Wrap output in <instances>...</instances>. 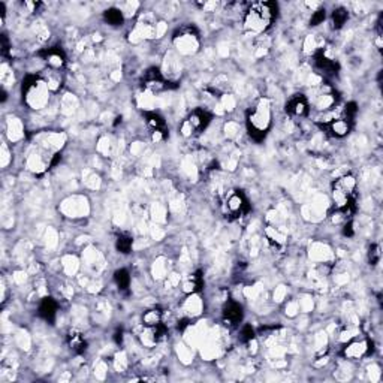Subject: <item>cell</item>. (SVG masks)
<instances>
[{"label":"cell","mask_w":383,"mask_h":383,"mask_svg":"<svg viewBox=\"0 0 383 383\" xmlns=\"http://www.w3.org/2000/svg\"><path fill=\"white\" fill-rule=\"evenodd\" d=\"M277 15V5L273 2L253 3L244 17V27L252 35L264 33Z\"/></svg>","instance_id":"obj_1"},{"label":"cell","mask_w":383,"mask_h":383,"mask_svg":"<svg viewBox=\"0 0 383 383\" xmlns=\"http://www.w3.org/2000/svg\"><path fill=\"white\" fill-rule=\"evenodd\" d=\"M271 126V106L267 99H259L258 103L247 112V129L249 133L261 141L265 138Z\"/></svg>","instance_id":"obj_2"},{"label":"cell","mask_w":383,"mask_h":383,"mask_svg":"<svg viewBox=\"0 0 383 383\" xmlns=\"http://www.w3.org/2000/svg\"><path fill=\"white\" fill-rule=\"evenodd\" d=\"M23 93L26 103L32 109H42L48 103L50 89L47 87L45 81L38 77H29L23 83Z\"/></svg>","instance_id":"obj_3"},{"label":"cell","mask_w":383,"mask_h":383,"mask_svg":"<svg viewBox=\"0 0 383 383\" xmlns=\"http://www.w3.org/2000/svg\"><path fill=\"white\" fill-rule=\"evenodd\" d=\"M311 103L320 112L332 111L335 108V105H337V93H335V90L331 86L320 83V84H317L313 89Z\"/></svg>","instance_id":"obj_4"},{"label":"cell","mask_w":383,"mask_h":383,"mask_svg":"<svg viewBox=\"0 0 383 383\" xmlns=\"http://www.w3.org/2000/svg\"><path fill=\"white\" fill-rule=\"evenodd\" d=\"M210 121H211V115L205 109H196L186 120H183L180 126V133L184 138H190L195 133L204 130L210 124Z\"/></svg>","instance_id":"obj_5"},{"label":"cell","mask_w":383,"mask_h":383,"mask_svg":"<svg viewBox=\"0 0 383 383\" xmlns=\"http://www.w3.org/2000/svg\"><path fill=\"white\" fill-rule=\"evenodd\" d=\"M174 45L181 54L190 56L199 48V38L193 29H183L174 36Z\"/></svg>","instance_id":"obj_6"},{"label":"cell","mask_w":383,"mask_h":383,"mask_svg":"<svg viewBox=\"0 0 383 383\" xmlns=\"http://www.w3.org/2000/svg\"><path fill=\"white\" fill-rule=\"evenodd\" d=\"M223 211L226 216L231 217H240L247 211V201L244 195L238 190H232L229 195H226L223 202Z\"/></svg>","instance_id":"obj_7"},{"label":"cell","mask_w":383,"mask_h":383,"mask_svg":"<svg viewBox=\"0 0 383 383\" xmlns=\"http://www.w3.org/2000/svg\"><path fill=\"white\" fill-rule=\"evenodd\" d=\"M166 87V80L162 75V72L156 68H150L145 74H144V89L145 92L156 95L159 92H162Z\"/></svg>","instance_id":"obj_8"},{"label":"cell","mask_w":383,"mask_h":383,"mask_svg":"<svg viewBox=\"0 0 383 383\" xmlns=\"http://www.w3.org/2000/svg\"><path fill=\"white\" fill-rule=\"evenodd\" d=\"M165 338V328L159 323L154 326H145L139 332V341L144 347H154Z\"/></svg>","instance_id":"obj_9"},{"label":"cell","mask_w":383,"mask_h":383,"mask_svg":"<svg viewBox=\"0 0 383 383\" xmlns=\"http://www.w3.org/2000/svg\"><path fill=\"white\" fill-rule=\"evenodd\" d=\"M331 135L335 136V138H343L346 136L349 132H350V126H352V120H349L347 117H344L343 114L340 117H335L334 120H331L329 123L325 124Z\"/></svg>","instance_id":"obj_10"},{"label":"cell","mask_w":383,"mask_h":383,"mask_svg":"<svg viewBox=\"0 0 383 383\" xmlns=\"http://www.w3.org/2000/svg\"><path fill=\"white\" fill-rule=\"evenodd\" d=\"M368 346H370V344H368V341H365V340L352 341V343L346 344V347H344V350H343V355H344V358H347V359H359V358H362V356L367 355V352H368V349H370Z\"/></svg>","instance_id":"obj_11"},{"label":"cell","mask_w":383,"mask_h":383,"mask_svg":"<svg viewBox=\"0 0 383 383\" xmlns=\"http://www.w3.org/2000/svg\"><path fill=\"white\" fill-rule=\"evenodd\" d=\"M308 111V102L302 95L293 96L286 103V112L295 117H302Z\"/></svg>","instance_id":"obj_12"},{"label":"cell","mask_w":383,"mask_h":383,"mask_svg":"<svg viewBox=\"0 0 383 383\" xmlns=\"http://www.w3.org/2000/svg\"><path fill=\"white\" fill-rule=\"evenodd\" d=\"M243 317V310L240 307V304L237 302H228L226 307L223 308V319L226 322V325H237Z\"/></svg>","instance_id":"obj_13"},{"label":"cell","mask_w":383,"mask_h":383,"mask_svg":"<svg viewBox=\"0 0 383 383\" xmlns=\"http://www.w3.org/2000/svg\"><path fill=\"white\" fill-rule=\"evenodd\" d=\"M183 310L186 313V316L195 317L202 311V301L196 293H189V298L184 301L183 304Z\"/></svg>","instance_id":"obj_14"},{"label":"cell","mask_w":383,"mask_h":383,"mask_svg":"<svg viewBox=\"0 0 383 383\" xmlns=\"http://www.w3.org/2000/svg\"><path fill=\"white\" fill-rule=\"evenodd\" d=\"M265 235H267V240L276 246V247H280L286 243V235L280 231V228H276V226H267L265 229Z\"/></svg>","instance_id":"obj_15"},{"label":"cell","mask_w":383,"mask_h":383,"mask_svg":"<svg viewBox=\"0 0 383 383\" xmlns=\"http://www.w3.org/2000/svg\"><path fill=\"white\" fill-rule=\"evenodd\" d=\"M56 313H57V304L51 298H44L39 307V314L45 320H53L56 317Z\"/></svg>","instance_id":"obj_16"},{"label":"cell","mask_w":383,"mask_h":383,"mask_svg":"<svg viewBox=\"0 0 383 383\" xmlns=\"http://www.w3.org/2000/svg\"><path fill=\"white\" fill-rule=\"evenodd\" d=\"M69 344H71L72 350H75L78 353L84 352V349H86V340H84L83 334L75 329H72L69 332Z\"/></svg>","instance_id":"obj_17"},{"label":"cell","mask_w":383,"mask_h":383,"mask_svg":"<svg viewBox=\"0 0 383 383\" xmlns=\"http://www.w3.org/2000/svg\"><path fill=\"white\" fill-rule=\"evenodd\" d=\"M45 60H47V63H48L53 69H57V68H60V66L63 65L65 57H63V54H62V51H60V50L50 48V50L47 51V57H45Z\"/></svg>","instance_id":"obj_18"},{"label":"cell","mask_w":383,"mask_h":383,"mask_svg":"<svg viewBox=\"0 0 383 383\" xmlns=\"http://www.w3.org/2000/svg\"><path fill=\"white\" fill-rule=\"evenodd\" d=\"M47 72H48V71H47ZM42 80L45 81V84H47V87L50 89V92H57V90L62 87V77H60V74L56 72V71H50V72L47 74V77H44Z\"/></svg>","instance_id":"obj_19"},{"label":"cell","mask_w":383,"mask_h":383,"mask_svg":"<svg viewBox=\"0 0 383 383\" xmlns=\"http://www.w3.org/2000/svg\"><path fill=\"white\" fill-rule=\"evenodd\" d=\"M142 322L145 326H154V325H159L162 322V311L157 310V308H151L148 311L144 313L142 316Z\"/></svg>","instance_id":"obj_20"},{"label":"cell","mask_w":383,"mask_h":383,"mask_svg":"<svg viewBox=\"0 0 383 383\" xmlns=\"http://www.w3.org/2000/svg\"><path fill=\"white\" fill-rule=\"evenodd\" d=\"M202 286V279H201V274H195V276H190L189 279H186L183 282V290L186 293H196L199 289Z\"/></svg>","instance_id":"obj_21"},{"label":"cell","mask_w":383,"mask_h":383,"mask_svg":"<svg viewBox=\"0 0 383 383\" xmlns=\"http://www.w3.org/2000/svg\"><path fill=\"white\" fill-rule=\"evenodd\" d=\"M147 126L153 130V132H156V130H165V121H163V118L159 115V114H156V112H147Z\"/></svg>","instance_id":"obj_22"},{"label":"cell","mask_w":383,"mask_h":383,"mask_svg":"<svg viewBox=\"0 0 383 383\" xmlns=\"http://www.w3.org/2000/svg\"><path fill=\"white\" fill-rule=\"evenodd\" d=\"M105 20L108 21V24L111 26H120L124 20V15L120 9H108L105 11Z\"/></svg>","instance_id":"obj_23"},{"label":"cell","mask_w":383,"mask_h":383,"mask_svg":"<svg viewBox=\"0 0 383 383\" xmlns=\"http://www.w3.org/2000/svg\"><path fill=\"white\" fill-rule=\"evenodd\" d=\"M346 21H347V11L344 8H337L332 12V26L335 29H340V27H343V24Z\"/></svg>","instance_id":"obj_24"},{"label":"cell","mask_w":383,"mask_h":383,"mask_svg":"<svg viewBox=\"0 0 383 383\" xmlns=\"http://www.w3.org/2000/svg\"><path fill=\"white\" fill-rule=\"evenodd\" d=\"M114 279H115V283H117L118 289H121V290H126V289L129 287V283H130V277H129V273H127L126 270H118V271L115 273Z\"/></svg>","instance_id":"obj_25"},{"label":"cell","mask_w":383,"mask_h":383,"mask_svg":"<svg viewBox=\"0 0 383 383\" xmlns=\"http://www.w3.org/2000/svg\"><path fill=\"white\" fill-rule=\"evenodd\" d=\"M130 247H132V238H130V237H127V235L118 237V240H117V249H118L121 253H129Z\"/></svg>","instance_id":"obj_26"},{"label":"cell","mask_w":383,"mask_h":383,"mask_svg":"<svg viewBox=\"0 0 383 383\" xmlns=\"http://www.w3.org/2000/svg\"><path fill=\"white\" fill-rule=\"evenodd\" d=\"M114 365H115V368H117L120 373H123V371L127 368L129 361H127V356H126V353H124V352L117 353V356H115V359H114Z\"/></svg>","instance_id":"obj_27"},{"label":"cell","mask_w":383,"mask_h":383,"mask_svg":"<svg viewBox=\"0 0 383 383\" xmlns=\"http://www.w3.org/2000/svg\"><path fill=\"white\" fill-rule=\"evenodd\" d=\"M323 20H325V9H317V11L313 12L311 20H310V24H311V26H317V24H320Z\"/></svg>","instance_id":"obj_28"},{"label":"cell","mask_w":383,"mask_h":383,"mask_svg":"<svg viewBox=\"0 0 383 383\" xmlns=\"http://www.w3.org/2000/svg\"><path fill=\"white\" fill-rule=\"evenodd\" d=\"M380 259V252H379V247L377 246H371L370 247V262L373 265H376Z\"/></svg>","instance_id":"obj_29"},{"label":"cell","mask_w":383,"mask_h":383,"mask_svg":"<svg viewBox=\"0 0 383 383\" xmlns=\"http://www.w3.org/2000/svg\"><path fill=\"white\" fill-rule=\"evenodd\" d=\"M243 340L244 341H252L253 340V337H255V332H253V329H252V326H244V329H243Z\"/></svg>","instance_id":"obj_30"},{"label":"cell","mask_w":383,"mask_h":383,"mask_svg":"<svg viewBox=\"0 0 383 383\" xmlns=\"http://www.w3.org/2000/svg\"><path fill=\"white\" fill-rule=\"evenodd\" d=\"M320 359H323V362L326 364V359H328V358H320ZM320 364H322V361H320V362H316V367H320Z\"/></svg>","instance_id":"obj_31"}]
</instances>
